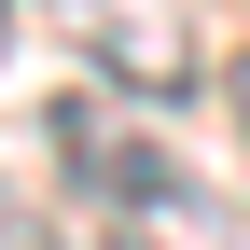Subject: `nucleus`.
Masks as SVG:
<instances>
[{
  "instance_id": "1",
  "label": "nucleus",
  "mask_w": 250,
  "mask_h": 250,
  "mask_svg": "<svg viewBox=\"0 0 250 250\" xmlns=\"http://www.w3.org/2000/svg\"><path fill=\"white\" fill-rule=\"evenodd\" d=\"M42 139H56V167H70L98 208H125V223H181V208H195L181 153L153 139L139 111H111V98H56V111H42Z\"/></svg>"
},
{
  "instance_id": "2",
  "label": "nucleus",
  "mask_w": 250,
  "mask_h": 250,
  "mask_svg": "<svg viewBox=\"0 0 250 250\" xmlns=\"http://www.w3.org/2000/svg\"><path fill=\"white\" fill-rule=\"evenodd\" d=\"M0 250H56V223H42V208L14 195V181H0Z\"/></svg>"
},
{
  "instance_id": "3",
  "label": "nucleus",
  "mask_w": 250,
  "mask_h": 250,
  "mask_svg": "<svg viewBox=\"0 0 250 250\" xmlns=\"http://www.w3.org/2000/svg\"><path fill=\"white\" fill-rule=\"evenodd\" d=\"M223 70H236V83H223V98H236V125H250V56H223Z\"/></svg>"
}]
</instances>
